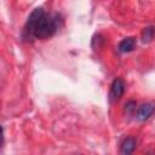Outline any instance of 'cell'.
Here are the masks:
<instances>
[{"instance_id":"cell-2","label":"cell","mask_w":155,"mask_h":155,"mask_svg":"<svg viewBox=\"0 0 155 155\" xmlns=\"http://www.w3.org/2000/svg\"><path fill=\"white\" fill-rule=\"evenodd\" d=\"M45 15V11L42 7H36L35 10H33V12L29 15L27 22H25V25H24V30H23V36L25 39H30L31 36V30L34 28V25L36 24V22L39 21V18Z\"/></svg>"},{"instance_id":"cell-5","label":"cell","mask_w":155,"mask_h":155,"mask_svg":"<svg viewBox=\"0 0 155 155\" xmlns=\"http://www.w3.org/2000/svg\"><path fill=\"white\" fill-rule=\"evenodd\" d=\"M136 45H137V40H136L134 38H132V36L125 38V39H122V40L119 42V45H117V51H119L120 53H128V52H131V51L134 50Z\"/></svg>"},{"instance_id":"cell-8","label":"cell","mask_w":155,"mask_h":155,"mask_svg":"<svg viewBox=\"0 0 155 155\" xmlns=\"http://www.w3.org/2000/svg\"><path fill=\"white\" fill-rule=\"evenodd\" d=\"M125 107H126V110H127L128 113H131L132 110H134V109H136V102H134V101H130V102H127V103H126V105H125Z\"/></svg>"},{"instance_id":"cell-7","label":"cell","mask_w":155,"mask_h":155,"mask_svg":"<svg viewBox=\"0 0 155 155\" xmlns=\"http://www.w3.org/2000/svg\"><path fill=\"white\" fill-rule=\"evenodd\" d=\"M154 34H155V29L154 27H147L144 28L143 33H142V40L143 42H150L154 38Z\"/></svg>"},{"instance_id":"cell-6","label":"cell","mask_w":155,"mask_h":155,"mask_svg":"<svg viewBox=\"0 0 155 155\" xmlns=\"http://www.w3.org/2000/svg\"><path fill=\"white\" fill-rule=\"evenodd\" d=\"M136 145H137V142L133 137H127L122 143H121V149L120 151L122 154H131L134 149H136Z\"/></svg>"},{"instance_id":"cell-3","label":"cell","mask_w":155,"mask_h":155,"mask_svg":"<svg viewBox=\"0 0 155 155\" xmlns=\"http://www.w3.org/2000/svg\"><path fill=\"white\" fill-rule=\"evenodd\" d=\"M124 92H125V82H124L122 79L116 78L113 81L111 86H110V91H109V99H110V102L119 101L122 97Z\"/></svg>"},{"instance_id":"cell-1","label":"cell","mask_w":155,"mask_h":155,"mask_svg":"<svg viewBox=\"0 0 155 155\" xmlns=\"http://www.w3.org/2000/svg\"><path fill=\"white\" fill-rule=\"evenodd\" d=\"M59 17L57 15H42L31 30V36L35 39L45 40L56 34L59 28Z\"/></svg>"},{"instance_id":"cell-4","label":"cell","mask_w":155,"mask_h":155,"mask_svg":"<svg viewBox=\"0 0 155 155\" xmlns=\"http://www.w3.org/2000/svg\"><path fill=\"white\" fill-rule=\"evenodd\" d=\"M154 111H155V104H154V103H151V102L144 103V104H142V105L137 109V111H136V117H137L139 121H145V120H148V119L153 115Z\"/></svg>"}]
</instances>
